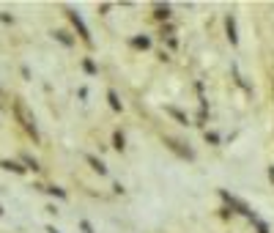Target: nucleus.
I'll use <instances>...</instances> for the list:
<instances>
[{"instance_id": "obj_3", "label": "nucleus", "mask_w": 274, "mask_h": 233, "mask_svg": "<svg viewBox=\"0 0 274 233\" xmlns=\"http://www.w3.org/2000/svg\"><path fill=\"white\" fill-rule=\"evenodd\" d=\"M85 162H88V165H91V167H93V170H96V173H99V176H107V165H104V162H102V159H96L93 154H85Z\"/></svg>"}, {"instance_id": "obj_2", "label": "nucleus", "mask_w": 274, "mask_h": 233, "mask_svg": "<svg viewBox=\"0 0 274 233\" xmlns=\"http://www.w3.org/2000/svg\"><path fill=\"white\" fill-rule=\"evenodd\" d=\"M69 20H71V25L77 28V33H80V38H83V42H88L91 44V30L85 28V22H83V17H80V14H74V11H69Z\"/></svg>"}, {"instance_id": "obj_15", "label": "nucleus", "mask_w": 274, "mask_h": 233, "mask_svg": "<svg viewBox=\"0 0 274 233\" xmlns=\"http://www.w3.org/2000/svg\"><path fill=\"white\" fill-rule=\"evenodd\" d=\"M255 225H258V233H269V225H266V222H261V220H255Z\"/></svg>"}, {"instance_id": "obj_9", "label": "nucleus", "mask_w": 274, "mask_h": 233, "mask_svg": "<svg viewBox=\"0 0 274 233\" xmlns=\"http://www.w3.org/2000/svg\"><path fill=\"white\" fill-rule=\"evenodd\" d=\"M3 170H14V173H25V167H22L19 162H11V159H3Z\"/></svg>"}, {"instance_id": "obj_10", "label": "nucleus", "mask_w": 274, "mask_h": 233, "mask_svg": "<svg viewBox=\"0 0 274 233\" xmlns=\"http://www.w3.org/2000/svg\"><path fill=\"white\" fill-rule=\"evenodd\" d=\"M156 20H170V6H156Z\"/></svg>"}, {"instance_id": "obj_8", "label": "nucleus", "mask_w": 274, "mask_h": 233, "mask_svg": "<svg viewBox=\"0 0 274 233\" xmlns=\"http://www.w3.org/2000/svg\"><path fill=\"white\" fill-rule=\"evenodd\" d=\"M132 47H137V50H148V47H151V38H148V36H134V38H132Z\"/></svg>"}, {"instance_id": "obj_1", "label": "nucleus", "mask_w": 274, "mask_h": 233, "mask_svg": "<svg viewBox=\"0 0 274 233\" xmlns=\"http://www.w3.org/2000/svg\"><path fill=\"white\" fill-rule=\"evenodd\" d=\"M14 115H17V121L25 126V132L28 134H33V140H38V126H36V118H33V112L28 110V104L22 102V99H17L14 102Z\"/></svg>"}, {"instance_id": "obj_7", "label": "nucleus", "mask_w": 274, "mask_h": 233, "mask_svg": "<svg viewBox=\"0 0 274 233\" xmlns=\"http://www.w3.org/2000/svg\"><path fill=\"white\" fill-rule=\"evenodd\" d=\"M107 99H110V107L115 110V112H121V110H124V102L118 99V93H115V91H107Z\"/></svg>"}, {"instance_id": "obj_5", "label": "nucleus", "mask_w": 274, "mask_h": 233, "mask_svg": "<svg viewBox=\"0 0 274 233\" xmlns=\"http://www.w3.org/2000/svg\"><path fill=\"white\" fill-rule=\"evenodd\" d=\"M167 112H170V115L175 118V121H179V124H189V118H187V112H181L179 107H173V104H167V107H165Z\"/></svg>"}, {"instance_id": "obj_19", "label": "nucleus", "mask_w": 274, "mask_h": 233, "mask_svg": "<svg viewBox=\"0 0 274 233\" xmlns=\"http://www.w3.org/2000/svg\"><path fill=\"white\" fill-rule=\"evenodd\" d=\"M47 233H61V230H55V228H52V225H50V228H47Z\"/></svg>"}, {"instance_id": "obj_4", "label": "nucleus", "mask_w": 274, "mask_h": 233, "mask_svg": "<svg viewBox=\"0 0 274 233\" xmlns=\"http://www.w3.org/2000/svg\"><path fill=\"white\" fill-rule=\"evenodd\" d=\"M225 30H228V42H230V44H239V36H236V20H233V17H225Z\"/></svg>"}, {"instance_id": "obj_17", "label": "nucleus", "mask_w": 274, "mask_h": 233, "mask_svg": "<svg viewBox=\"0 0 274 233\" xmlns=\"http://www.w3.org/2000/svg\"><path fill=\"white\" fill-rule=\"evenodd\" d=\"M22 159H25V165H28V167H33V170H38V162H36V159H30V157H22Z\"/></svg>"}, {"instance_id": "obj_6", "label": "nucleus", "mask_w": 274, "mask_h": 233, "mask_svg": "<svg viewBox=\"0 0 274 233\" xmlns=\"http://www.w3.org/2000/svg\"><path fill=\"white\" fill-rule=\"evenodd\" d=\"M112 148H118V151H124L126 148V138H124V132H112Z\"/></svg>"}, {"instance_id": "obj_18", "label": "nucleus", "mask_w": 274, "mask_h": 233, "mask_svg": "<svg viewBox=\"0 0 274 233\" xmlns=\"http://www.w3.org/2000/svg\"><path fill=\"white\" fill-rule=\"evenodd\" d=\"M269 179H271V181H274V165H271V167H269Z\"/></svg>"}, {"instance_id": "obj_13", "label": "nucleus", "mask_w": 274, "mask_h": 233, "mask_svg": "<svg viewBox=\"0 0 274 233\" xmlns=\"http://www.w3.org/2000/svg\"><path fill=\"white\" fill-rule=\"evenodd\" d=\"M47 192H50V195H55V198H61V200H63V198H66V192H63L61 187H50V189H47Z\"/></svg>"}, {"instance_id": "obj_16", "label": "nucleus", "mask_w": 274, "mask_h": 233, "mask_svg": "<svg viewBox=\"0 0 274 233\" xmlns=\"http://www.w3.org/2000/svg\"><path fill=\"white\" fill-rule=\"evenodd\" d=\"M80 228H83L85 233H93V228H91V222H88V220H80Z\"/></svg>"}, {"instance_id": "obj_12", "label": "nucleus", "mask_w": 274, "mask_h": 233, "mask_svg": "<svg viewBox=\"0 0 274 233\" xmlns=\"http://www.w3.org/2000/svg\"><path fill=\"white\" fill-rule=\"evenodd\" d=\"M206 143H211V146H220V134H217V132H206Z\"/></svg>"}, {"instance_id": "obj_11", "label": "nucleus", "mask_w": 274, "mask_h": 233, "mask_svg": "<svg viewBox=\"0 0 274 233\" xmlns=\"http://www.w3.org/2000/svg\"><path fill=\"white\" fill-rule=\"evenodd\" d=\"M55 38H58V42H61L63 47H71V44H74V42L69 38V33H63V30H55Z\"/></svg>"}, {"instance_id": "obj_14", "label": "nucleus", "mask_w": 274, "mask_h": 233, "mask_svg": "<svg viewBox=\"0 0 274 233\" xmlns=\"http://www.w3.org/2000/svg\"><path fill=\"white\" fill-rule=\"evenodd\" d=\"M83 69L88 71V74H96V66H93V61H88V58L83 61Z\"/></svg>"}]
</instances>
